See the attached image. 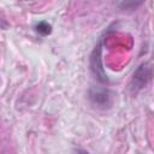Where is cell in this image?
Returning a JSON list of instances; mask_svg holds the SVG:
<instances>
[{"mask_svg":"<svg viewBox=\"0 0 154 154\" xmlns=\"http://www.w3.org/2000/svg\"><path fill=\"white\" fill-rule=\"evenodd\" d=\"M153 76V67L149 64H142L138 66V69L135 71L131 83H130V89L132 91V94L138 93L142 88H144L147 85V83L150 81Z\"/></svg>","mask_w":154,"mask_h":154,"instance_id":"cell-1","label":"cell"},{"mask_svg":"<svg viewBox=\"0 0 154 154\" xmlns=\"http://www.w3.org/2000/svg\"><path fill=\"white\" fill-rule=\"evenodd\" d=\"M89 97L93 101V103L97 105V106H107L111 102V96L108 90L105 89H91L89 93Z\"/></svg>","mask_w":154,"mask_h":154,"instance_id":"cell-2","label":"cell"},{"mask_svg":"<svg viewBox=\"0 0 154 154\" xmlns=\"http://www.w3.org/2000/svg\"><path fill=\"white\" fill-rule=\"evenodd\" d=\"M35 28H36V31H37L38 34H41L42 36H46V35L51 34V31H52V26H51L48 23H46V22H40V23H37Z\"/></svg>","mask_w":154,"mask_h":154,"instance_id":"cell-3","label":"cell"},{"mask_svg":"<svg viewBox=\"0 0 154 154\" xmlns=\"http://www.w3.org/2000/svg\"><path fill=\"white\" fill-rule=\"evenodd\" d=\"M76 154H90V153H88L87 150H83V149H77Z\"/></svg>","mask_w":154,"mask_h":154,"instance_id":"cell-4","label":"cell"}]
</instances>
